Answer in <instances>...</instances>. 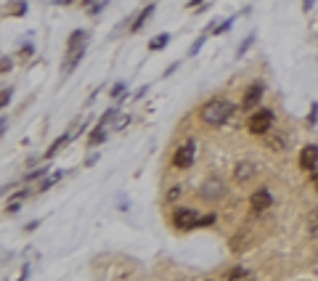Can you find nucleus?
<instances>
[{
	"instance_id": "obj_18",
	"label": "nucleus",
	"mask_w": 318,
	"mask_h": 281,
	"mask_svg": "<svg viewBox=\"0 0 318 281\" xmlns=\"http://www.w3.org/2000/svg\"><path fill=\"white\" fill-rule=\"evenodd\" d=\"M252 43H255V34H250V38H246V40H244V43L239 45V51H236V58H241V56H244L246 51H250V45H252Z\"/></svg>"
},
{
	"instance_id": "obj_22",
	"label": "nucleus",
	"mask_w": 318,
	"mask_h": 281,
	"mask_svg": "<svg viewBox=\"0 0 318 281\" xmlns=\"http://www.w3.org/2000/svg\"><path fill=\"white\" fill-rule=\"evenodd\" d=\"M112 96H114V98H122V96H125V83H117V85L112 88Z\"/></svg>"
},
{
	"instance_id": "obj_11",
	"label": "nucleus",
	"mask_w": 318,
	"mask_h": 281,
	"mask_svg": "<svg viewBox=\"0 0 318 281\" xmlns=\"http://www.w3.org/2000/svg\"><path fill=\"white\" fill-rule=\"evenodd\" d=\"M88 40V32H82V29H77V32H72L69 34V51H80V48H85V43Z\"/></svg>"
},
{
	"instance_id": "obj_30",
	"label": "nucleus",
	"mask_w": 318,
	"mask_h": 281,
	"mask_svg": "<svg viewBox=\"0 0 318 281\" xmlns=\"http://www.w3.org/2000/svg\"><path fill=\"white\" fill-rule=\"evenodd\" d=\"M196 6H202V0H188V8H196Z\"/></svg>"
},
{
	"instance_id": "obj_6",
	"label": "nucleus",
	"mask_w": 318,
	"mask_h": 281,
	"mask_svg": "<svg viewBox=\"0 0 318 281\" xmlns=\"http://www.w3.org/2000/svg\"><path fill=\"white\" fill-rule=\"evenodd\" d=\"M223 194H226V186H223V181H218V178L204 181L202 189H199V196L207 199V202H218V199H223Z\"/></svg>"
},
{
	"instance_id": "obj_24",
	"label": "nucleus",
	"mask_w": 318,
	"mask_h": 281,
	"mask_svg": "<svg viewBox=\"0 0 318 281\" xmlns=\"http://www.w3.org/2000/svg\"><path fill=\"white\" fill-rule=\"evenodd\" d=\"M11 101V88H3V96H0V107H8Z\"/></svg>"
},
{
	"instance_id": "obj_13",
	"label": "nucleus",
	"mask_w": 318,
	"mask_h": 281,
	"mask_svg": "<svg viewBox=\"0 0 318 281\" xmlns=\"http://www.w3.org/2000/svg\"><path fill=\"white\" fill-rule=\"evenodd\" d=\"M246 241H250V228H241V231L236 233V236L231 239V247L239 252V250H241V244H246Z\"/></svg>"
},
{
	"instance_id": "obj_17",
	"label": "nucleus",
	"mask_w": 318,
	"mask_h": 281,
	"mask_svg": "<svg viewBox=\"0 0 318 281\" xmlns=\"http://www.w3.org/2000/svg\"><path fill=\"white\" fill-rule=\"evenodd\" d=\"M308 231L313 233V236H318V209L308 215Z\"/></svg>"
},
{
	"instance_id": "obj_4",
	"label": "nucleus",
	"mask_w": 318,
	"mask_h": 281,
	"mask_svg": "<svg viewBox=\"0 0 318 281\" xmlns=\"http://www.w3.org/2000/svg\"><path fill=\"white\" fill-rule=\"evenodd\" d=\"M194 157H196V144H194V140H186L183 146L175 149V154H172V165L178 167V170H186V167H191V165H194Z\"/></svg>"
},
{
	"instance_id": "obj_27",
	"label": "nucleus",
	"mask_w": 318,
	"mask_h": 281,
	"mask_svg": "<svg viewBox=\"0 0 318 281\" xmlns=\"http://www.w3.org/2000/svg\"><path fill=\"white\" fill-rule=\"evenodd\" d=\"M29 53H34V48L32 45H24V48H21V56H29Z\"/></svg>"
},
{
	"instance_id": "obj_14",
	"label": "nucleus",
	"mask_w": 318,
	"mask_h": 281,
	"mask_svg": "<svg viewBox=\"0 0 318 281\" xmlns=\"http://www.w3.org/2000/svg\"><path fill=\"white\" fill-rule=\"evenodd\" d=\"M24 11H27V3H24V0H14V3L8 6V14H11V16H21Z\"/></svg>"
},
{
	"instance_id": "obj_9",
	"label": "nucleus",
	"mask_w": 318,
	"mask_h": 281,
	"mask_svg": "<svg viewBox=\"0 0 318 281\" xmlns=\"http://www.w3.org/2000/svg\"><path fill=\"white\" fill-rule=\"evenodd\" d=\"M255 172H257L255 162H239V165L233 167V178H236L239 183H244V181H252Z\"/></svg>"
},
{
	"instance_id": "obj_29",
	"label": "nucleus",
	"mask_w": 318,
	"mask_h": 281,
	"mask_svg": "<svg viewBox=\"0 0 318 281\" xmlns=\"http://www.w3.org/2000/svg\"><path fill=\"white\" fill-rule=\"evenodd\" d=\"M310 181L315 183V189H318V170H313V172H310Z\"/></svg>"
},
{
	"instance_id": "obj_23",
	"label": "nucleus",
	"mask_w": 318,
	"mask_h": 281,
	"mask_svg": "<svg viewBox=\"0 0 318 281\" xmlns=\"http://www.w3.org/2000/svg\"><path fill=\"white\" fill-rule=\"evenodd\" d=\"M204 40H207L204 34H202V38H196V43L191 45V51H188V53H191V56H196V53H199V48H202V45H204Z\"/></svg>"
},
{
	"instance_id": "obj_2",
	"label": "nucleus",
	"mask_w": 318,
	"mask_h": 281,
	"mask_svg": "<svg viewBox=\"0 0 318 281\" xmlns=\"http://www.w3.org/2000/svg\"><path fill=\"white\" fill-rule=\"evenodd\" d=\"M199 223H202V215H199L196 209H191V207H178L172 213V226L181 228V231L199 228Z\"/></svg>"
},
{
	"instance_id": "obj_10",
	"label": "nucleus",
	"mask_w": 318,
	"mask_h": 281,
	"mask_svg": "<svg viewBox=\"0 0 318 281\" xmlns=\"http://www.w3.org/2000/svg\"><path fill=\"white\" fill-rule=\"evenodd\" d=\"M154 11H157V6H154V3H149V6H146L144 11H140V14H138V16H135V21H133V24H130V29H133V32H138V29H144V27H146V19H149L151 14H154Z\"/></svg>"
},
{
	"instance_id": "obj_8",
	"label": "nucleus",
	"mask_w": 318,
	"mask_h": 281,
	"mask_svg": "<svg viewBox=\"0 0 318 281\" xmlns=\"http://www.w3.org/2000/svg\"><path fill=\"white\" fill-rule=\"evenodd\" d=\"M315 165H318V146H315V144H308V146L300 151V167L313 172Z\"/></svg>"
},
{
	"instance_id": "obj_21",
	"label": "nucleus",
	"mask_w": 318,
	"mask_h": 281,
	"mask_svg": "<svg viewBox=\"0 0 318 281\" xmlns=\"http://www.w3.org/2000/svg\"><path fill=\"white\" fill-rule=\"evenodd\" d=\"M228 281H246V271H241V268H236L231 276H228Z\"/></svg>"
},
{
	"instance_id": "obj_1",
	"label": "nucleus",
	"mask_w": 318,
	"mask_h": 281,
	"mask_svg": "<svg viewBox=\"0 0 318 281\" xmlns=\"http://www.w3.org/2000/svg\"><path fill=\"white\" fill-rule=\"evenodd\" d=\"M231 114H233V103L226 101V98H212V101H207L204 107H202V112H199L202 122H204V125H212V127L223 125Z\"/></svg>"
},
{
	"instance_id": "obj_19",
	"label": "nucleus",
	"mask_w": 318,
	"mask_h": 281,
	"mask_svg": "<svg viewBox=\"0 0 318 281\" xmlns=\"http://www.w3.org/2000/svg\"><path fill=\"white\" fill-rule=\"evenodd\" d=\"M231 24H233V19H226L223 24H215V27H212V32H215V34H223V32L231 29Z\"/></svg>"
},
{
	"instance_id": "obj_16",
	"label": "nucleus",
	"mask_w": 318,
	"mask_h": 281,
	"mask_svg": "<svg viewBox=\"0 0 318 281\" xmlns=\"http://www.w3.org/2000/svg\"><path fill=\"white\" fill-rule=\"evenodd\" d=\"M61 178H64V170H61V172H56V175H51V178H45V181L40 183V191H45V189H51V186H53V183H58V181H61Z\"/></svg>"
},
{
	"instance_id": "obj_28",
	"label": "nucleus",
	"mask_w": 318,
	"mask_h": 281,
	"mask_svg": "<svg viewBox=\"0 0 318 281\" xmlns=\"http://www.w3.org/2000/svg\"><path fill=\"white\" fill-rule=\"evenodd\" d=\"M178 64H181V61H175V64H170V66H167V72H164V75H172V72H175V69H178Z\"/></svg>"
},
{
	"instance_id": "obj_12",
	"label": "nucleus",
	"mask_w": 318,
	"mask_h": 281,
	"mask_svg": "<svg viewBox=\"0 0 318 281\" xmlns=\"http://www.w3.org/2000/svg\"><path fill=\"white\" fill-rule=\"evenodd\" d=\"M167 43H170V34H167V32H162V34H157V38H151V40H149V51H162Z\"/></svg>"
},
{
	"instance_id": "obj_15",
	"label": "nucleus",
	"mask_w": 318,
	"mask_h": 281,
	"mask_svg": "<svg viewBox=\"0 0 318 281\" xmlns=\"http://www.w3.org/2000/svg\"><path fill=\"white\" fill-rule=\"evenodd\" d=\"M66 140H69V133H64L61 138H56V140H53V144H51V149H48V151H45V157H53V154H56V151H58V149H61V146L66 144Z\"/></svg>"
},
{
	"instance_id": "obj_26",
	"label": "nucleus",
	"mask_w": 318,
	"mask_h": 281,
	"mask_svg": "<svg viewBox=\"0 0 318 281\" xmlns=\"http://www.w3.org/2000/svg\"><path fill=\"white\" fill-rule=\"evenodd\" d=\"M313 6H315V0H302V8H305V11H310Z\"/></svg>"
},
{
	"instance_id": "obj_5",
	"label": "nucleus",
	"mask_w": 318,
	"mask_h": 281,
	"mask_svg": "<svg viewBox=\"0 0 318 281\" xmlns=\"http://www.w3.org/2000/svg\"><path fill=\"white\" fill-rule=\"evenodd\" d=\"M263 93H265V83H260V80H255V83L246 88L244 93V98H241V109L244 112H250L255 107H260V101H263Z\"/></svg>"
},
{
	"instance_id": "obj_3",
	"label": "nucleus",
	"mask_w": 318,
	"mask_h": 281,
	"mask_svg": "<svg viewBox=\"0 0 318 281\" xmlns=\"http://www.w3.org/2000/svg\"><path fill=\"white\" fill-rule=\"evenodd\" d=\"M270 125H273V112H270V109H257L250 117V122H246V127H250L252 135H265L270 130Z\"/></svg>"
},
{
	"instance_id": "obj_20",
	"label": "nucleus",
	"mask_w": 318,
	"mask_h": 281,
	"mask_svg": "<svg viewBox=\"0 0 318 281\" xmlns=\"http://www.w3.org/2000/svg\"><path fill=\"white\" fill-rule=\"evenodd\" d=\"M183 194V189H181V186H172V189L167 191V202H175V199H178Z\"/></svg>"
},
{
	"instance_id": "obj_25",
	"label": "nucleus",
	"mask_w": 318,
	"mask_h": 281,
	"mask_svg": "<svg viewBox=\"0 0 318 281\" xmlns=\"http://www.w3.org/2000/svg\"><path fill=\"white\" fill-rule=\"evenodd\" d=\"M11 66H14V64H11V58H8V56H3V66H0V69H3V72H8Z\"/></svg>"
},
{
	"instance_id": "obj_7",
	"label": "nucleus",
	"mask_w": 318,
	"mask_h": 281,
	"mask_svg": "<svg viewBox=\"0 0 318 281\" xmlns=\"http://www.w3.org/2000/svg\"><path fill=\"white\" fill-rule=\"evenodd\" d=\"M270 204H273V194H270L268 189L252 191V196H250V209H252V213H265Z\"/></svg>"
}]
</instances>
